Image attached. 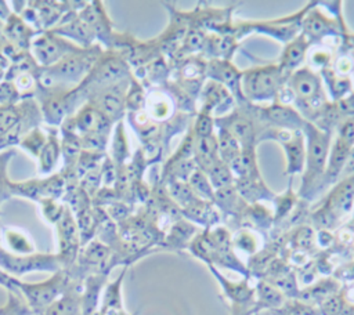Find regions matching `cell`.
I'll return each instance as SVG.
<instances>
[{
  "label": "cell",
  "instance_id": "6da1fadb",
  "mask_svg": "<svg viewBox=\"0 0 354 315\" xmlns=\"http://www.w3.org/2000/svg\"><path fill=\"white\" fill-rule=\"evenodd\" d=\"M303 134L306 140V160L297 196L308 202L324 189V174L332 142V133L324 131L307 122Z\"/></svg>",
  "mask_w": 354,
  "mask_h": 315
},
{
  "label": "cell",
  "instance_id": "7a4b0ae2",
  "mask_svg": "<svg viewBox=\"0 0 354 315\" xmlns=\"http://www.w3.org/2000/svg\"><path fill=\"white\" fill-rule=\"evenodd\" d=\"M286 86L293 94V106L307 122L328 102L322 77L310 66H301L295 70L288 77Z\"/></svg>",
  "mask_w": 354,
  "mask_h": 315
},
{
  "label": "cell",
  "instance_id": "3957f363",
  "mask_svg": "<svg viewBox=\"0 0 354 315\" xmlns=\"http://www.w3.org/2000/svg\"><path fill=\"white\" fill-rule=\"evenodd\" d=\"M288 76H285L278 64H266L242 70L241 88L245 99L250 104L274 102L286 84Z\"/></svg>",
  "mask_w": 354,
  "mask_h": 315
},
{
  "label": "cell",
  "instance_id": "277c9868",
  "mask_svg": "<svg viewBox=\"0 0 354 315\" xmlns=\"http://www.w3.org/2000/svg\"><path fill=\"white\" fill-rule=\"evenodd\" d=\"M314 1H310L300 11L288 17L275 18L270 21H239L234 23V36L236 40L242 39L248 33H263L278 40L282 44H288L301 32V21L306 12L311 8Z\"/></svg>",
  "mask_w": 354,
  "mask_h": 315
},
{
  "label": "cell",
  "instance_id": "5b68a950",
  "mask_svg": "<svg viewBox=\"0 0 354 315\" xmlns=\"http://www.w3.org/2000/svg\"><path fill=\"white\" fill-rule=\"evenodd\" d=\"M354 206V175L339 180L311 216L314 225L319 229H332L340 218L351 211Z\"/></svg>",
  "mask_w": 354,
  "mask_h": 315
},
{
  "label": "cell",
  "instance_id": "8992f818",
  "mask_svg": "<svg viewBox=\"0 0 354 315\" xmlns=\"http://www.w3.org/2000/svg\"><path fill=\"white\" fill-rule=\"evenodd\" d=\"M264 140H272L282 146L286 156L285 174L295 175L303 173L306 160V140L303 131H288L268 127L261 137V141Z\"/></svg>",
  "mask_w": 354,
  "mask_h": 315
},
{
  "label": "cell",
  "instance_id": "52a82bcc",
  "mask_svg": "<svg viewBox=\"0 0 354 315\" xmlns=\"http://www.w3.org/2000/svg\"><path fill=\"white\" fill-rule=\"evenodd\" d=\"M213 276L218 280L223 293L225 294L227 300L230 301L231 315H252L256 312V293L254 289L249 286L248 278L241 282H231L225 279L214 265H207Z\"/></svg>",
  "mask_w": 354,
  "mask_h": 315
},
{
  "label": "cell",
  "instance_id": "ba28073f",
  "mask_svg": "<svg viewBox=\"0 0 354 315\" xmlns=\"http://www.w3.org/2000/svg\"><path fill=\"white\" fill-rule=\"evenodd\" d=\"M259 115L267 127L278 130L303 131L307 123L293 105L281 104L278 101H274L270 105H259Z\"/></svg>",
  "mask_w": 354,
  "mask_h": 315
},
{
  "label": "cell",
  "instance_id": "9c48e42d",
  "mask_svg": "<svg viewBox=\"0 0 354 315\" xmlns=\"http://www.w3.org/2000/svg\"><path fill=\"white\" fill-rule=\"evenodd\" d=\"M206 79L214 80L224 86L234 97L236 104L246 102L242 88L241 79L242 70H239L231 61L227 59H207L206 64Z\"/></svg>",
  "mask_w": 354,
  "mask_h": 315
},
{
  "label": "cell",
  "instance_id": "30bf717a",
  "mask_svg": "<svg viewBox=\"0 0 354 315\" xmlns=\"http://www.w3.org/2000/svg\"><path fill=\"white\" fill-rule=\"evenodd\" d=\"M199 98L201 106L198 111L209 112L214 117L227 115L236 105L232 94L224 86L210 79L205 80L202 90L199 93Z\"/></svg>",
  "mask_w": 354,
  "mask_h": 315
},
{
  "label": "cell",
  "instance_id": "8fae6325",
  "mask_svg": "<svg viewBox=\"0 0 354 315\" xmlns=\"http://www.w3.org/2000/svg\"><path fill=\"white\" fill-rule=\"evenodd\" d=\"M310 46L311 44L307 41V39L301 33L296 36L292 41L285 44V48L277 62L281 72L285 76L289 77L295 70L303 66V62L306 61Z\"/></svg>",
  "mask_w": 354,
  "mask_h": 315
},
{
  "label": "cell",
  "instance_id": "7c38bea8",
  "mask_svg": "<svg viewBox=\"0 0 354 315\" xmlns=\"http://www.w3.org/2000/svg\"><path fill=\"white\" fill-rule=\"evenodd\" d=\"M353 146H350L348 144H346L344 141H342L340 138L335 137V140L330 142V148H329V155H328V160H326V169H325V174H324V189L328 185H335L342 174V170L346 164L347 156L350 153Z\"/></svg>",
  "mask_w": 354,
  "mask_h": 315
},
{
  "label": "cell",
  "instance_id": "4fadbf2b",
  "mask_svg": "<svg viewBox=\"0 0 354 315\" xmlns=\"http://www.w3.org/2000/svg\"><path fill=\"white\" fill-rule=\"evenodd\" d=\"M239 47V40L234 35H216L207 33L202 50V57L206 55L210 59H227L231 61L236 48Z\"/></svg>",
  "mask_w": 354,
  "mask_h": 315
},
{
  "label": "cell",
  "instance_id": "5bb4252c",
  "mask_svg": "<svg viewBox=\"0 0 354 315\" xmlns=\"http://www.w3.org/2000/svg\"><path fill=\"white\" fill-rule=\"evenodd\" d=\"M181 214H183V218H185L191 222L201 224V225L206 227V229L216 225L220 220L216 206L212 202L203 200L199 198H195L188 206L183 207Z\"/></svg>",
  "mask_w": 354,
  "mask_h": 315
},
{
  "label": "cell",
  "instance_id": "9a60e30c",
  "mask_svg": "<svg viewBox=\"0 0 354 315\" xmlns=\"http://www.w3.org/2000/svg\"><path fill=\"white\" fill-rule=\"evenodd\" d=\"M340 287L342 286L337 279L326 278V279H321L315 283H311L307 287H304L303 290H300L296 298H299L303 303L319 307L326 298H329L330 296L340 292Z\"/></svg>",
  "mask_w": 354,
  "mask_h": 315
},
{
  "label": "cell",
  "instance_id": "2e32d148",
  "mask_svg": "<svg viewBox=\"0 0 354 315\" xmlns=\"http://www.w3.org/2000/svg\"><path fill=\"white\" fill-rule=\"evenodd\" d=\"M234 185L241 195V198L248 203H259L260 200H270L272 202L275 193L266 185L261 177L249 178V180H235Z\"/></svg>",
  "mask_w": 354,
  "mask_h": 315
},
{
  "label": "cell",
  "instance_id": "e0dca14e",
  "mask_svg": "<svg viewBox=\"0 0 354 315\" xmlns=\"http://www.w3.org/2000/svg\"><path fill=\"white\" fill-rule=\"evenodd\" d=\"M192 159L196 167L203 173H206L218 160L216 134L209 137H195Z\"/></svg>",
  "mask_w": 354,
  "mask_h": 315
},
{
  "label": "cell",
  "instance_id": "ac0fdd59",
  "mask_svg": "<svg viewBox=\"0 0 354 315\" xmlns=\"http://www.w3.org/2000/svg\"><path fill=\"white\" fill-rule=\"evenodd\" d=\"M212 203L216 207H218L223 213H225L228 216H234V217H238L241 214V211L245 209V206L248 204L241 198V195L238 193L234 184L223 187L220 189H216Z\"/></svg>",
  "mask_w": 354,
  "mask_h": 315
},
{
  "label": "cell",
  "instance_id": "d6986e66",
  "mask_svg": "<svg viewBox=\"0 0 354 315\" xmlns=\"http://www.w3.org/2000/svg\"><path fill=\"white\" fill-rule=\"evenodd\" d=\"M235 180H249L261 177L257 164L256 148H242L238 158L230 164Z\"/></svg>",
  "mask_w": 354,
  "mask_h": 315
},
{
  "label": "cell",
  "instance_id": "ffe728a7",
  "mask_svg": "<svg viewBox=\"0 0 354 315\" xmlns=\"http://www.w3.org/2000/svg\"><path fill=\"white\" fill-rule=\"evenodd\" d=\"M147 115L149 119L158 122H166L173 116V98L163 91H153L148 95L147 101Z\"/></svg>",
  "mask_w": 354,
  "mask_h": 315
},
{
  "label": "cell",
  "instance_id": "44dd1931",
  "mask_svg": "<svg viewBox=\"0 0 354 315\" xmlns=\"http://www.w3.org/2000/svg\"><path fill=\"white\" fill-rule=\"evenodd\" d=\"M321 77L324 79L328 91L330 94V97L333 98V102L343 99L346 97H348L350 94H353V86H351V80L348 76H340L337 75L332 66L329 68H324L319 70Z\"/></svg>",
  "mask_w": 354,
  "mask_h": 315
},
{
  "label": "cell",
  "instance_id": "7402d4cb",
  "mask_svg": "<svg viewBox=\"0 0 354 315\" xmlns=\"http://www.w3.org/2000/svg\"><path fill=\"white\" fill-rule=\"evenodd\" d=\"M256 312L261 309H275L285 301V296L270 282L261 279L256 286Z\"/></svg>",
  "mask_w": 354,
  "mask_h": 315
},
{
  "label": "cell",
  "instance_id": "603a6c76",
  "mask_svg": "<svg viewBox=\"0 0 354 315\" xmlns=\"http://www.w3.org/2000/svg\"><path fill=\"white\" fill-rule=\"evenodd\" d=\"M216 138H217L218 159L230 166L238 158L242 148L239 142L232 137V134L223 127H217Z\"/></svg>",
  "mask_w": 354,
  "mask_h": 315
},
{
  "label": "cell",
  "instance_id": "cb8c5ba5",
  "mask_svg": "<svg viewBox=\"0 0 354 315\" xmlns=\"http://www.w3.org/2000/svg\"><path fill=\"white\" fill-rule=\"evenodd\" d=\"M170 235L167 236V242L176 247V249H185L188 247L189 242L192 240L194 235L196 233V227L185 220V218H180L177 220L171 228H170Z\"/></svg>",
  "mask_w": 354,
  "mask_h": 315
},
{
  "label": "cell",
  "instance_id": "d4e9b609",
  "mask_svg": "<svg viewBox=\"0 0 354 315\" xmlns=\"http://www.w3.org/2000/svg\"><path fill=\"white\" fill-rule=\"evenodd\" d=\"M297 202H299V196L293 193V191L290 188V182H289L288 189L281 195H275V198L272 200V203L275 206L274 222H279V221L285 220L292 213V210L296 207Z\"/></svg>",
  "mask_w": 354,
  "mask_h": 315
},
{
  "label": "cell",
  "instance_id": "484cf974",
  "mask_svg": "<svg viewBox=\"0 0 354 315\" xmlns=\"http://www.w3.org/2000/svg\"><path fill=\"white\" fill-rule=\"evenodd\" d=\"M188 185L191 187L194 195L199 199H203V200H209L212 202L213 200V196H214V189L207 178V175L199 170L198 167L194 170V173L189 175L188 178Z\"/></svg>",
  "mask_w": 354,
  "mask_h": 315
},
{
  "label": "cell",
  "instance_id": "4316f807",
  "mask_svg": "<svg viewBox=\"0 0 354 315\" xmlns=\"http://www.w3.org/2000/svg\"><path fill=\"white\" fill-rule=\"evenodd\" d=\"M213 187V189H220L223 187H227V185H231L234 184L235 178H234V174L230 169V166L224 162H221L220 159L205 173Z\"/></svg>",
  "mask_w": 354,
  "mask_h": 315
},
{
  "label": "cell",
  "instance_id": "83f0119b",
  "mask_svg": "<svg viewBox=\"0 0 354 315\" xmlns=\"http://www.w3.org/2000/svg\"><path fill=\"white\" fill-rule=\"evenodd\" d=\"M272 315H321L318 307L300 301L299 298H289L275 309H271Z\"/></svg>",
  "mask_w": 354,
  "mask_h": 315
},
{
  "label": "cell",
  "instance_id": "f1b7e54d",
  "mask_svg": "<svg viewBox=\"0 0 354 315\" xmlns=\"http://www.w3.org/2000/svg\"><path fill=\"white\" fill-rule=\"evenodd\" d=\"M166 187H167L169 196L180 209L188 206L196 198L187 181H180V180L169 181L166 182Z\"/></svg>",
  "mask_w": 354,
  "mask_h": 315
},
{
  "label": "cell",
  "instance_id": "f546056e",
  "mask_svg": "<svg viewBox=\"0 0 354 315\" xmlns=\"http://www.w3.org/2000/svg\"><path fill=\"white\" fill-rule=\"evenodd\" d=\"M292 247L295 251H307L313 249L315 243V233L311 227L308 225H299L292 231V238H290Z\"/></svg>",
  "mask_w": 354,
  "mask_h": 315
},
{
  "label": "cell",
  "instance_id": "4dcf8cb0",
  "mask_svg": "<svg viewBox=\"0 0 354 315\" xmlns=\"http://www.w3.org/2000/svg\"><path fill=\"white\" fill-rule=\"evenodd\" d=\"M191 128L194 133V137H209L214 134L216 124H214V116L209 112L198 111L195 115V120L191 123Z\"/></svg>",
  "mask_w": 354,
  "mask_h": 315
},
{
  "label": "cell",
  "instance_id": "1f68e13d",
  "mask_svg": "<svg viewBox=\"0 0 354 315\" xmlns=\"http://www.w3.org/2000/svg\"><path fill=\"white\" fill-rule=\"evenodd\" d=\"M232 245L246 253H256L257 251V238L256 235L249 231V229H241L239 232L235 233V236L232 238Z\"/></svg>",
  "mask_w": 354,
  "mask_h": 315
},
{
  "label": "cell",
  "instance_id": "d6a6232c",
  "mask_svg": "<svg viewBox=\"0 0 354 315\" xmlns=\"http://www.w3.org/2000/svg\"><path fill=\"white\" fill-rule=\"evenodd\" d=\"M336 137L354 146V115L342 116L336 126Z\"/></svg>",
  "mask_w": 354,
  "mask_h": 315
},
{
  "label": "cell",
  "instance_id": "836d02e7",
  "mask_svg": "<svg viewBox=\"0 0 354 315\" xmlns=\"http://www.w3.org/2000/svg\"><path fill=\"white\" fill-rule=\"evenodd\" d=\"M308 61H310V68L314 66L317 69H324V68H329L330 66V61H332V55L330 51L328 50H314L310 52L308 55Z\"/></svg>",
  "mask_w": 354,
  "mask_h": 315
},
{
  "label": "cell",
  "instance_id": "e575fe53",
  "mask_svg": "<svg viewBox=\"0 0 354 315\" xmlns=\"http://www.w3.org/2000/svg\"><path fill=\"white\" fill-rule=\"evenodd\" d=\"M353 68H354V61L351 58H348L347 55H342L340 58H337L333 70L340 76H348V73L353 70Z\"/></svg>",
  "mask_w": 354,
  "mask_h": 315
},
{
  "label": "cell",
  "instance_id": "d590c367",
  "mask_svg": "<svg viewBox=\"0 0 354 315\" xmlns=\"http://www.w3.org/2000/svg\"><path fill=\"white\" fill-rule=\"evenodd\" d=\"M335 279H337L339 282L340 280H353L354 279V261L339 267L335 271Z\"/></svg>",
  "mask_w": 354,
  "mask_h": 315
},
{
  "label": "cell",
  "instance_id": "8d00e7d4",
  "mask_svg": "<svg viewBox=\"0 0 354 315\" xmlns=\"http://www.w3.org/2000/svg\"><path fill=\"white\" fill-rule=\"evenodd\" d=\"M354 175V146L351 148L348 156H347V160H346V164L342 170V174H340V178L339 180H343V178H348V177H353Z\"/></svg>",
  "mask_w": 354,
  "mask_h": 315
}]
</instances>
